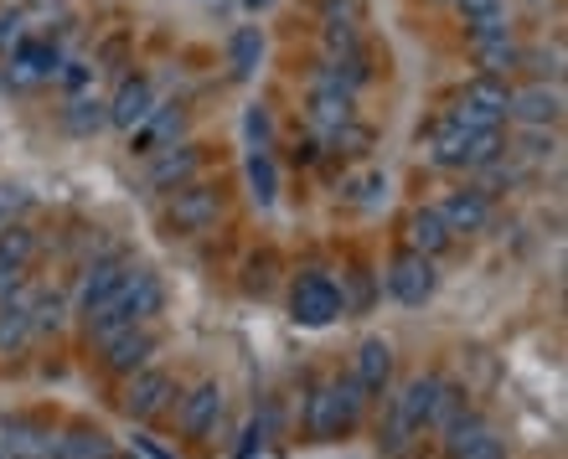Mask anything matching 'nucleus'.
<instances>
[{
    "mask_svg": "<svg viewBox=\"0 0 568 459\" xmlns=\"http://www.w3.org/2000/svg\"><path fill=\"white\" fill-rule=\"evenodd\" d=\"M165 310V284L150 274V268H130V279L120 284V295L109 299L104 310L89 320V336L99 346H109L114 336H124V330L135 326H150L155 315Z\"/></svg>",
    "mask_w": 568,
    "mask_h": 459,
    "instance_id": "f257e3e1",
    "label": "nucleus"
},
{
    "mask_svg": "<svg viewBox=\"0 0 568 459\" xmlns=\"http://www.w3.org/2000/svg\"><path fill=\"white\" fill-rule=\"evenodd\" d=\"M424 150L439 171H480V165L501 161V130H465L455 119H434Z\"/></svg>",
    "mask_w": 568,
    "mask_h": 459,
    "instance_id": "f03ea898",
    "label": "nucleus"
},
{
    "mask_svg": "<svg viewBox=\"0 0 568 459\" xmlns=\"http://www.w3.org/2000/svg\"><path fill=\"white\" fill-rule=\"evenodd\" d=\"M217 217H223V192L207 181H186L176 192H165L161 223L171 237H202L217 227Z\"/></svg>",
    "mask_w": 568,
    "mask_h": 459,
    "instance_id": "7ed1b4c3",
    "label": "nucleus"
},
{
    "mask_svg": "<svg viewBox=\"0 0 568 459\" xmlns=\"http://www.w3.org/2000/svg\"><path fill=\"white\" fill-rule=\"evenodd\" d=\"M465 47H470V58L486 78H511L523 62V42H517L507 11L486 16V21H465Z\"/></svg>",
    "mask_w": 568,
    "mask_h": 459,
    "instance_id": "20e7f679",
    "label": "nucleus"
},
{
    "mask_svg": "<svg viewBox=\"0 0 568 459\" xmlns=\"http://www.w3.org/2000/svg\"><path fill=\"white\" fill-rule=\"evenodd\" d=\"M507 109H511V83L507 78L476 73L460 89V99H455V109H449L445 119H455V124H465V130H501Z\"/></svg>",
    "mask_w": 568,
    "mask_h": 459,
    "instance_id": "39448f33",
    "label": "nucleus"
},
{
    "mask_svg": "<svg viewBox=\"0 0 568 459\" xmlns=\"http://www.w3.org/2000/svg\"><path fill=\"white\" fill-rule=\"evenodd\" d=\"M342 310H346V295L331 274H300L295 289H290V315L300 326H331Z\"/></svg>",
    "mask_w": 568,
    "mask_h": 459,
    "instance_id": "423d86ee",
    "label": "nucleus"
},
{
    "mask_svg": "<svg viewBox=\"0 0 568 459\" xmlns=\"http://www.w3.org/2000/svg\"><path fill=\"white\" fill-rule=\"evenodd\" d=\"M62 52L52 37H16L11 58H6V89H37L47 78H58Z\"/></svg>",
    "mask_w": 568,
    "mask_h": 459,
    "instance_id": "0eeeda50",
    "label": "nucleus"
},
{
    "mask_svg": "<svg viewBox=\"0 0 568 459\" xmlns=\"http://www.w3.org/2000/svg\"><path fill=\"white\" fill-rule=\"evenodd\" d=\"M383 284H388V295L398 299V305H424V299H434V289H439V268H434V258L404 248L388 264Z\"/></svg>",
    "mask_w": 568,
    "mask_h": 459,
    "instance_id": "6e6552de",
    "label": "nucleus"
},
{
    "mask_svg": "<svg viewBox=\"0 0 568 459\" xmlns=\"http://www.w3.org/2000/svg\"><path fill=\"white\" fill-rule=\"evenodd\" d=\"M171 398H176V377H171L165 367H155V361H150V367H140L135 377H130V387H124L120 408H124L130 418H135V424H145V418L165 414V408H171Z\"/></svg>",
    "mask_w": 568,
    "mask_h": 459,
    "instance_id": "1a4fd4ad",
    "label": "nucleus"
},
{
    "mask_svg": "<svg viewBox=\"0 0 568 459\" xmlns=\"http://www.w3.org/2000/svg\"><path fill=\"white\" fill-rule=\"evenodd\" d=\"M202 165H207V145H196V140H176L171 150L150 155L145 186H155V192H176V186H186V181L202 176Z\"/></svg>",
    "mask_w": 568,
    "mask_h": 459,
    "instance_id": "9d476101",
    "label": "nucleus"
},
{
    "mask_svg": "<svg viewBox=\"0 0 568 459\" xmlns=\"http://www.w3.org/2000/svg\"><path fill=\"white\" fill-rule=\"evenodd\" d=\"M130 268L135 264H124L120 253H104V258H93L89 268H83V284H78V315H99L109 305V299L120 295V284L130 279Z\"/></svg>",
    "mask_w": 568,
    "mask_h": 459,
    "instance_id": "9b49d317",
    "label": "nucleus"
},
{
    "mask_svg": "<svg viewBox=\"0 0 568 459\" xmlns=\"http://www.w3.org/2000/svg\"><path fill=\"white\" fill-rule=\"evenodd\" d=\"M181 130H186V109L155 104L135 130H130V155H161V150H171L181 140Z\"/></svg>",
    "mask_w": 568,
    "mask_h": 459,
    "instance_id": "f8f14e48",
    "label": "nucleus"
},
{
    "mask_svg": "<svg viewBox=\"0 0 568 459\" xmlns=\"http://www.w3.org/2000/svg\"><path fill=\"white\" fill-rule=\"evenodd\" d=\"M223 424V387L217 382H196L181 402V434L192 439V445H207L212 434Z\"/></svg>",
    "mask_w": 568,
    "mask_h": 459,
    "instance_id": "ddd939ff",
    "label": "nucleus"
},
{
    "mask_svg": "<svg viewBox=\"0 0 568 459\" xmlns=\"http://www.w3.org/2000/svg\"><path fill=\"white\" fill-rule=\"evenodd\" d=\"M507 119H517V124H548L554 130L558 119H564V89L558 83H523V89H511V109Z\"/></svg>",
    "mask_w": 568,
    "mask_h": 459,
    "instance_id": "4468645a",
    "label": "nucleus"
},
{
    "mask_svg": "<svg viewBox=\"0 0 568 459\" xmlns=\"http://www.w3.org/2000/svg\"><path fill=\"white\" fill-rule=\"evenodd\" d=\"M58 434L42 418H0V459H47Z\"/></svg>",
    "mask_w": 568,
    "mask_h": 459,
    "instance_id": "2eb2a0df",
    "label": "nucleus"
},
{
    "mask_svg": "<svg viewBox=\"0 0 568 459\" xmlns=\"http://www.w3.org/2000/svg\"><path fill=\"white\" fill-rule=\"evenodd\" d=\"M31 299H37V289L21 279L11 289V299L0 305V356H21L37 341V330H31Z\"/></svg>",
    "mask_w": 568,
    "mask_h": 459,
    "instance_id": "dca6fc26",
    "label": "nucleus"
},
{
    "mask_svg": "<svg viewBox=\"0 0 568 459\" xmlns=\"http://www.w3.org/2000/svg\"><path fill=\"white\" fill-rule=\"evenodd\" d=\"M161 351V336L150 326H135L124 330V336H114V341L104 346V371H114V377H135L140 367H150V356Z\"/></svg>",
    "mask_w": 568,
    "mask_h": 459,
    "instance_id": "f3484780",
    "label": "nucleus"
},
{
    "mask_svg": "<svg viewBox=\"0 0 568 459\" xmlns=\"http://www.w3.org/2000/svg\"><path fill=\"white\" fill-rule=\"evenodd\" d=\"M150 109H155V83H150L145 73H130L120 89H114V99H109V130L130 134Z\"/></svg>",
    "mask_w": 568,
    "mask_h": 459,
    "instance_id": "a211bd4d",
    "label": "nucleus"
},
{
    "mask_svg": "<svg viewBox=\"0 0 568 459\" xmlns=\"http://www.w3.org/2000/svg\"><path fill=\"white\" fill-rule=\"evenodd\" d=\"M439 217L449 223V233H480V227L491 223V192H480V186H460V192H449L439 202Z\"/></svg>",
    "mask_w": 568,
    "mask_h": 459,
    "instance_id": "6ab92c4d",
    "label": "nucleus"
},
{
    "mask_svg": "<svg viewBox=\"0 0 568 459\" xmlns=\"http://www.w3.org/2000/svg\"><path fill=\"white\" fill-rule=\"evenodd\" d=\"M305 109H311V119L321 130H336L346 119H357V93H346L342 83H331V78L315 73L311 93H305Z\"/></svg>",
    "mask_w": 568,
    "mask_h": 459,
    "instance_id": "aec40b11",
    "label": "nucleus"
},
{
    "mask_svg": "<svg viewBox=\"0 0 568 459\" xmlns=\"http://www.w3.org/2000/svg\"><path fill=\"white\" fill-rule=\"evenodd\" d=\"M352 377H357V387L367 392V398H383L393 382V346L383 341V336H367V341L357 346V367H352Z\"/></svg>",
    "mask_w": 568,
    "mask_h": 459,
    "instance_id": "412c9836",
    "label": "nucleus"
},
{
    "mask_svg": "<svg viewBox=\"0 0 568 459\" xmlns=\"http://www.w3.org/2000/svg\"><path fill=\"white\" fill-rule=\"evenodd\" d=\"M408 248L424 253V258H439V253L455 248V233H449V223L439 217V207H419L408 217Z\"/></svg>",
    "mask_w": 568,
    "mask_h": 459,
    "instance_id": "4be33fe9",
    "label": "nucleus"
},
{
    "mask_svg": "<svg viewBox=\"0 0 568 459\" xmlns=\"http://www.w3.org/2000/svg\"><path fill=\"white\" fill-rule=\"evenodd\" d=\"M305 434H311L315 445H331V439H342L346 424H342V408H336V392H331V382H321L311 392V402H305Z\"/></svg>",
    "mask_w": 568,
    "mask_h": 459,
    "instance_id": "5701e85b",
    "label": "nucleus"
},
{
    "mask_svg": "<svg viewBox=\"0 0 568 459\" xmlns=\"http://www.w3.org/2000/svg\"><path fill=\"white\" fill-rule=\"evenodd\" d=\"M491 434H496V424H491V418H486V414H476V408H465V414L455 418V424H449L445 434H439V439H445V459H460L465 449L486 445Z\"/></svg>",
    "mask_w": 568,
    "mask_h": 459,
    "instance_id": "b1692460",
    "label": "nucleus"
},
{
    "mask_svg": "<svg viewBox=\"0 0 568 459\" xmlns=\"http://www.w3.org/2000/svg\"><path fill=\"white\" fill-rule=\"evenodd\" d=\"M258 62H264V27H239L227 37V68H233V78L248 83L258 73Z\"/></svg>",
    "mask_w": 568,
    "mask_h": 459,
    "instance_id": "393cba45",
    "label": "nucleus"
},
{
    "mask_svg": "<svg viewBox=\"0 0 568 459\" xmlns=\"http://www.w3.org/2000/svg\"><path fill=\"white\" fill-rule=\"evenodd\" d=\"M243 176H248V196H254L258 207H274V202H280V165H274L270 150H248Z\"/></svg>",
    "mask_w": 568,
    "mask_h": 459,
    "instance_id": "a878e982",
    "label": "nucleus"
},
{
    "mask_svg": "<svg viewBox=\"0 0 568 459\" xmlns=\"http://www.w3.org/2000/svg\"><path fill=\"white\" fill-rule=\"evenodd\" d=\"M434 392H439V377L434 371H424V377H414V382H404V392L393 398V408L414 424V429L424 434V424H429V408H434Z\"/></svg>",
    "mask_w": 568,
    "mask_h": 459,
    "instance_id": "bb28decb",
    "label": "nucleus"
},
{
    "mask_svg": "<svg viewBox=\"0 0 568 459\" xmlns=\"http://www.w3.org/2000/svg\"><path fill=\"white\" fill-rule=\"evenodd\" d=\"M419 439H424V434L414 429V424H408V418L388 402V414H383V429H377V455H383V459H408V449L419 445Z\"/></svg>",
    "mask_w": 568,
    "mask_h": 459,
    "instance_id": "cd10ccee",
    "label": "nucleus"
},
{
    "mask_svg": "<svg viewBox=\"0 0 568 459\" xmlns=\"http://www.w3.org/2000/svg\"><path fill=\"white\" fill-rule=\"evenodd\" d=\"M62 124H68V134H99L109 130V99H83V93H73V104L62 109Z\"/></svg>",
    "mask_w": 568,
    "mask_h": 459,
    "instance_id": "c85d7f7f",
    "label": "nucleus"
},
{
    "mask_svg": "<svg viewBox=\"0 0 568 459\" xmlns=\"http://www.w3.org/2000/svg\"><path fill=\"white\" fill-rule=\"evenodd\" d=\"M47 459H114L109 439L99 429H73V434H58V445Z\"/></svg>",
    "mask_w": 568,
    "mask_h": 459,
    "instance_id": "c756f323",
    "label": "nucleus"
},
{
    "mask_svg": "<svg viewBox=\"0 0 568 459\" xmlns=\"http://www.w3.org/2000/svg\"><path fill=\"white\" fill-rule=\"evenodd\" d=\"M470 402H465V387H455V382H445L439 377V392H434V408H429V424H424V434H445L455 418L465 414Z\"/></svg>",
    "mask_w": 568,
    "mask_h": 459,
    "instance_id": "7c9ffc66",
    "label": "nucleus"
},
{
    "mask_svg": "<svg viewBox=\"0 0 568 459\" xmlns=\"http://www.w3.org/2000/svg\"><path fill=\"white\" fill-rule=\"evenodd\" d=\"M31 258H37V233H31V227H0V264H11L27 274Z\"/></svg>",
    "mask_w": 568,
    "mask_h": 459,
    "instance_id": "2f4dec72",
    "label": "nucleus"
},
{
    "mask_svg": "<svg viewBox=\"0 0 568 459\" xmlns=\"http://www.w3.org/2000/svg\"><path fill=\"white\" fill-rule=\"evenodd\" d=\"M331 392H336V408H342V424H346V434L362 424V414H367V392L357 387V377H336L331 382Z\"/></svg>",
    "mask_w": 568,
    "mask_h": 459,
    "instance_id": "473e14b6",
    "label": "nucleus"
},
{
    "mask_svg": "<svg viewBox=\"0 0 568 459\" xmlns=\"http://www.w3.org/2000/svg\"><path fill=\"white\" fill-rule=\"evenodd\" d=\"M62 315H68L62 295H42V289H37V299H31V330H37V336H52V330H62Z\"/></svg>",
    "mask_w": 568,
    "mask_h": 459,
    "instance_id": "72a5a7b5",
    "label": "nucleus"
},
{
    "mask_svg": "<svg viewBox=\"0 0 568 459\" xmlns=\"http://www.w3.org/2000/svg\"><path fill=\"white\" fill-rule=\"evenodd\" d=\"M326 134H331V145L342 150V155H367V150H373V130L357 124V119H346V124H336V130H326Z\"/></svg>",
    "mask_w": 568,
    "mask_h": 459,
    "instance_id": "f704fd0d",
    "label": "nucleus"
},
{
    "mask_svg": "<svg viewBox=\"0 0 568 459\" xmlns=\"http://www.w3.org/2000/svg\"><path fill=\"white\" fill-rule=\"evenodd\" d=\"M243 134H248V150H270L274 140V114L264 104H248L243 109Z\"/></svg>",
    "mask_w": 568,
    "mask_h": 459,
    "instance_id": "c9c22d12",
    "label": "nucleus"
},
{
    "mask_svg": "<svg viewBox=\"0 0 568 459\" xmlns=\"http://www.w3.org/2000/svg\"><path fill=\"white\" fill-rule=\"evenodd\" d=\"M523 155H532V161H542V155H554L558 150V134L548 130V124H523Z\"/></svg>",
    "mask_w": 568,
    "mask_h": 459,
    "instance_id": "e433bc0d",
    "label": "nucleus"
},
{
    "mask_svg": "<svg viewBox=\"0 0 568 459\" xmlns=\"http://www.w3.org/2000/svg\"><path fill=\"white\" fill-rule=\"evenodd\" d=\"M465 21H486V16H501L507 11V0H449Z\"/></svg>",
    "mask_w": 568,
    "mask_h": 459,
    "instance_id": "4c0bfd02",
    "label": "nucleus"
},
{
    "mask_svg": "<svg viewBox=\"0 0 568 459\" xmlns=\"http://www.w3.org/2000/svg\"><path fill=\"white\" fill-rule=\"evenodd\" d=\"M58 78H62V89H73V93H78V89H83V83H89L93 73H89V62H62V68H58Z\"/></svg>",
    "mask_w": 568,
    "mask_h": 459,
    "instance_id": "58836bf2",
    "label": "nucleus"
},
{
    "mask_svg": "<svg viewBox=\"0 0 568 459\" xmlns=\"http://www.w3.org/2000/svg\"><path fill=\"white\" fill-rule=\"evenodd\" d=\"M352 192H357V202H373L377 192H388V176H362L352 181Z\"/></svg>",
    "mask_w": 568,
    "mask_h": 459,
    "instance_id": "ea45409f",
    "label": "nucleus"
},
{
    "mask_svg": "<svg viewBox=\"0 0 568 459\" xmlns=\"http://www.w3.org/2000/svg\"><path fill=\"white\" fill-rule=\"evenodd\" d=\"M21 37V11H0V47H16Z\"/></svg>",
    "mask_w": 568,
    "mask_h": 459,
    "instance_id": "a19ab883",
    "label": "nucleus"
},
{
    "mask_svg": "<svg viewBox=\"0 0 568 459\" xmlns=\"http://www.w3.org/2000/svg\"><path fill=\"white\" fill-rule=\"evenodd\" d=\"M460 459H507V445H501V439H496V434H491V439H486V445H476V449H465V455Z\"/></svg>",
    "mask_w": 568,
    "mask_h": 459,
    "instance_id": "79ce46f5",
    "label": "nucleus"
},
{
    "mask_svg": "<svg viewBox=\"0 0 568 459\" xmlns=\"http://www.w3.org/2000/svg\"><path fill=\"white\" fill-rule=\"evenodd\" d=\"M27 279V274H21V268H11V264H0V305H6V299H11V289L16 284Z\"/></svg>",
    "mask_w": 568,
    "mask_h": 459,
    "instance_id": "37998d69",
    "label": "nucleus"
},
{
    "mask_svg": "<svg viewBox=\"0 0 568 459\" xmlns=\"http://www.w3.org/2000/svg\"><path fill=\"white\" fill-rule=\"evenodd\" d=\"M135 445H140V449H145V455H150V459H176V455H165V449H161V445H150V439H135Z\"/></svg>",
    "mask_w": 568,
    "mask_h": 459,
    "instance_id": "c03bdc74",
    "label": "nucleus"
},
{
    "mask_svg": "<svg viewBox=\"0 0 568 459\" xmlns=\"http://www.w3.org/2000/svg\"><path fill=\"white\" fill-rule=\"evenodd\" d=\"M243 6H248V11H270L274 0H243Z\"/></svg>",
    "mask_w": 568,
    "mask_h": 459,
    "instance_id": "a18cd8bd",
    "label": "nucleus"
}]
</instances>
